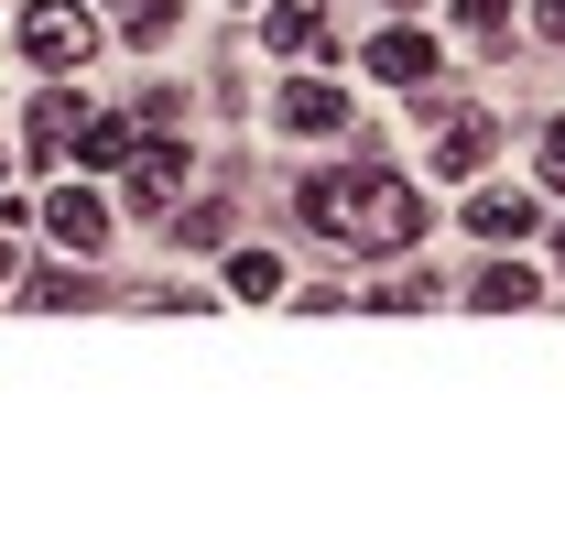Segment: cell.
Returning a JSON list of instances; mask_svg holds the SVG:
<instances>
[{"label": "cell", "instance_id": "cell-6", "mask_svg": "<svg viewBox=\"0 0 565 554\" xmlns=\"http://www.w3.org/2000/svg\"><path fill=\"white\" fill-rule=\"evenodd\" d=\"M273 120L282 131H349V98H338L327 76H294V87L273 98Z\"/></svg>", "mask_w": 565, "mask_h": 554}, {"label": "cell", "instance_id": "cell-14", "mask_svg": "<svg viewBox=\"0 0 565 554\" xmlns=\"http://www.w3.org/2000/svg\"><path fill=\"white\" fill-rule=\"evenodd\" d=\"M120 11H131V44H152V33H174V22H185V0H120Z\"/></svg>", "mask_w": 565, "mask_h": 554}, {"label": "cell", "instance_id": "cell-5", "mask_svg": "<svg viewBox=\"0 0 565 554\" xmlns=\"http://www.w3.org/2000/svg\"><path fill=\"white\" fill-rule=\"evenodd\" d=\"M370 76H381V87H424V76H435V33H414V22H392V33L370 44Z\"/></svg>", "mask_w": 565, "mask_h": 554}, {"label": "cell", "instance_id": "cell-3", "mask_svg": "<svg viewBox=\"0 0 565 554\" xmlns=\"http://www.w3.org/2000/svg\"><path fill=\"white\" fill-rule=\"evenodd\" d=\"M468 228H479L490 251H511V239H533V228H544V207H533L522 185H479V196H468Z\"/></svg>", "mask_w": 565, "mask_h": 554}, {"label": "cell", "instance_id": "cell-8", "mask_svg": "<svg viewBox=\"0 0 565 554\" xmlns=\"http://www.w3.org/2000/svg\"><path fill=\"white\" fill-rule=\"evenodd\" d=\"M262 44H282V55H338V44H327V11H316V0H273Z\"/></svg>", "mask_w": 565, "mask_h": 554}, {"label": "cell", "instance_id": "cell-16", "mask_svg": "<svg viewBox=\"0 0 565 554\" xmlns=\"http://www.w3.org/2000/svg\"><path fill=\"white\" fill-rule=\"evenodd\" d=\"M457 22H468L479 44H500V22H511V0H457Z\"/></svg>", "mask_w": 565, "mask_h": 554}, {"label": "cell", "instance_id": "cell-17", "mask_svg": "<svg viewBox=\"0 0 565 554\" xmlns=\"http://www.w3.org/2000/svg\"><path fill=\"white\" fill-rule=\"evenodd\" d=\"M544 185H565V120L544 131Z\"/></svg>", "mask_w": 565, "mask_h": 554}, {"label": "cell", "instance_id": "cell-4", "mask_svg": "<svg viewBox=\"0 0 565 554\" xmlns=\"http://www.w3.org/2000/svg\"><path fill=\"white\" fill-rule=\"evenodd\" d=\"M44 228L66 239L76 262H87V251H109V207H98L87 185H55V196H44Z\"/></svg>", "mask_w": 565, "mask_h": 554}, {"label": "cell", "instance_id": "cell-13", "mask_svg": "<svg viewBox=\"0 0 565 554\" xmlns=\"http://www.w3.org/2000/svg\"><path fill=\"white\" fill-rule=\"evenodd\" d=\"M228 294H282V262L273 251H228Z\"/></svg>", "mask_w": 565, "mask_h": 554}, {"label": "cell", "instance_id": "cell-9", "mask_svg": "<svg viewBox=\"0 0 565 554\" xmlns=\"http://www.w3.org/2000/svg\"><path fill=\"white\" fill-rule=\"evenodd\" d=\"M479 163H490V120H468V109H457V120L435 131V174H479Z\"/></svg>", "mask_w": 565, "mask_h": 554}, {"label": "cell", "instance_id": "cell-1", "mask_svg": "<svg viewBox=\"0 0 565 554\" xmlns=\"http://www.w3.org/2000/svg\"><path fill=\"white\" fill-rule=\"evenodd\" d=\"M294 207H305V228H327L338 251H414L424 239V196L403 174H381V163H359V174H305Z\"/></svg>", "mask_w": 565, "mask_h": 554}, {"label": "cell", "instance_id": "cell-10", "mask_svg": "<svg viewBox=\"0 0 565 554\" xmlns=\"http://www.w3.org/2000/svg\"><path fill=\"white\" fill-rule=\"evenodd\" d=\"M76 120H87L76 98H44V109H33V152H44V163H55V152H76Z\"/></svg>", "mask_w": 565, "mask_h": 554}, {"label": "cell", "instance_id": "cell-19", "mask_svg": "<svg viewBox=\"0 0 565 554\" xmlns=\"http://www.w3.org/2000/svg\"><path fill=\"white\" fill-rule=\"evenodd\" d=\"M0 283H11V251H0Z\"/></svg>", "mask_w": 565, "mask_h": 554}, {"label": "cell", "instance_id": "cell-20", "mask_svg": "<svg viewBox=\"0 0 565 554\" xmlns=\"http://www.w3.org/2000/svg\"><path fill=\"white\" fill-rule=\"evenodd\" d=\"M555 262H565V228H555Z\"/></svg>", "mask_w": 565, "mask_h": 554}, {"label": "cell", "instance_id": "cell-2", "mask_svg": "<svg viewBox=\"0 0 565 554\" xmlns=\"http://www.w3.org/2000/svg\"><path fill=\"white\" fill-rule=\"evenodd\" d=\"M87 44H98V33H87L76 0H33V11H22V55H33V66H87Z\"/></svg>", "mask_w": 565, "mask_h": 554}, {"label": "cell", "instance_id": "cell-15", "mask_svg": "<svg viewBox=\"0 0 565 554\" xmlns=\"http://www.w3.org/2000/svg\"><path fill=\"white\" fill-rule=\"evenodd\" d=\"M174 239H185V251H217V239H228V207H185V217H174Z\"/></svg>", "mask_w": 565, "mask_h": 554}, {"label": "cell", "instance_id": "cell-21", "mask_svg": "<svg viewBox=\"0 0 565 554\" xmlns=\"http://www.w3.org/2000/svg\"><path fill=\"white\" fill-rule=\"evenodd\" d=\"M228 11H239V0H228Z\"/></svg>", "mask_w": 565, "mask_h": 554}, {"label": "cell", "instance_id": "cell-12", "mask_svg": "<svg viewBox=\"0 0 565 554\" xmlns=\"http://www.w3.org/2000/svg\"><path fill=\"white\" fill-rule=\"evenodd\" d=\"M76 152H87V163H131V120H98V109H87V120H76Z\"/></svg>", "mask_w": 565, "mask_h": 554}, {"label": "cell", "instance_id": "cell-22", "mask_svg": "<svg viewBox=\"0 0 565 554\" xmlns=\"http://www.w3.org/2000/svg\"><path fill=\"white\" fill-rule=\"evenodd\" d=\"M414 11H424V0H414Z\"/></svg>", "mask_w": 565, "mask_h": 554}, {"label": "cell", "instance_id": "cell-7", "mask_svg": "<svg viewBox=\"0 0 565 554\" xmlns=\"http://www.w3.org/2000/svg\"><path fill=\"white\" fill-rule=\"evenodd\" d=\"M174 185H185V152L174 141H131V207H174Z\"/></svg>", "mask_w": 565, "mask_h": 554}, {"label": "cell", "instance_id": "cell-11", "mask_svg": "<svg viewBox=\"0 0 565 554\" xmlns=\"http://www.w3.org/2000/svg\"><path fill=\"white\" fill-rule=\"evenodd\" d=\"M533 294H544V283L522 273V262H490V273H479V305H490V316H511V305H533Z\"/></svg>", "mask_w": 565, "mask_h": 554}, {"label": "cell", "instance_id": "cell-18", "mask_svg": "<svg viewBox=\"0 0 565 554\" xmlns=\"http://www.w3.org/2000/svg\"><path fill=\"white\" fill-rule=\"evenodd\" d=\"M533 22H544V33H555V44H565V0H533Z\"/></svg>", "mask_w": 565, "mask_h": 554}]
</instances>
